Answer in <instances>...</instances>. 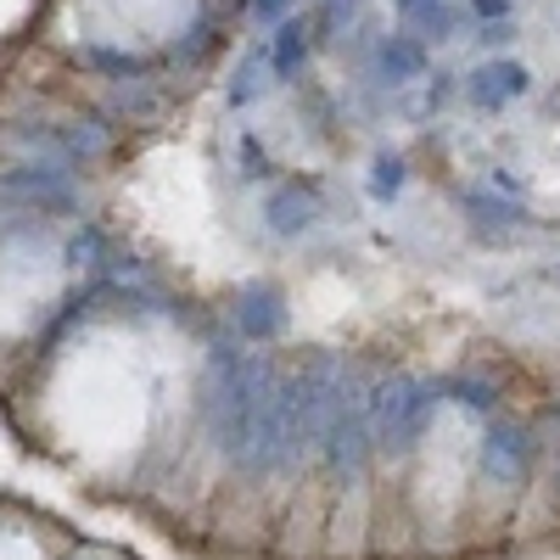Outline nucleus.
Segmentation results:
<instances>
[{
  "instance_id": "15",
  "label": "nucleus",
  "mask_w": 560,
  "mask_h": 560,
  "mask_svg": "<svg viewBox=\"0 0 560 560\" xmlns=\"http://www.w3.org/2000/svg\"><path fill=\"white\" fill-rule=\"evenodd\" d=\"M269 84H275V68H269V39H264L258 51L242 57V68H236V79H230L224 96H230V107H253Z\"/></svg>"
},
{
  "instance_id": "25",
  "label": "nucleus",
  "mask_w": 560,
  "mask_h": 560,
  "mask_svg": "<svg viewBox=\"0 0 560 560\" xmlns=\"http://www.w3.org/2000/svg\"><path fill=\"white\" fill-rule=\"evenodd\" d=\"M477 39H482V45H510V39H516V23H482Z\"/></svg>"
},
{
  "instance_id": "14",
  "label": "nucleus",
  "mask_w": 560,
  "mask_h": 560,
  "mask_svg": "<svg viewBox=\"0 0 560 560\" xmlns=\"http://www.w3.org/2000/svg\"><path fill=\"white\" fill-rule=\"evenodd\" d=\"M158 107H163V90H158V79L107 84V102H102V113H107L113 124H140V118H152Z\"/></svg>"
},
{
  "instance_id": "20",
  "label": "nucleus",
  "mask_w": 560,
  "mask_h": 560,
  "mask_svg": "<svg viewBox=\"0 0 560 560\" xmlns=\"http://www.w3.org/2000/svg\"><path fill=\"white\" fill-rule=\"evenodd\" d=\"M443 398H454L459 409H471V415H493V404H499V393L488 382H477V376H443Z\"/></svg>"
},
{
  "instance_id": "12",
  "label": "nucleus",
  "mask_w": 560,
  "mask_h": 560,
  "mask_svg": "<svg viewBox=\"0 0 560 560\" xmlns=\"http://www.w3.org/2000/svg\"><path fill=\"white\" fill-rule=\"evenodd\" d=\"M376 79L382 84H415V79H427V39H420V34H387L376 45Z\"/></svg>"
},
{
  "instance_id": "28",
  "label": "nucleus",
  "mask_w": 560,
  "mask_h": 560,
  "mask_svg": "<svg viewBox=\"0 0 560 560\" xmlns=\"http://www.w3.org/2000/svg\"><path fill=\"white\" fill-rule=\"evenodd\" d=\"M393 7H398V12H404V18H409V12H415V7H420V0H393Z\"/></svg>"
},
{
  "instance_id": "4",
  "label": "nucleus",
  "mask_w": 560,
  "mask_h": 560,
  "mask_svg": "<svg viewBox=\"0 0 560 560\" xmlns=\"http://www.w3.org/2000/svg\"><path fill=\"white\" fill-rule=\"evenodd\" d=\"M443 404V376H382L376 398H370V420H376V448L382 454H409L427 438L432 415Z\"/></svg>"
},
{
  "instance_id": "5",
  "label": "nucleus",
  "mask_w": 560,
  "mask_h": 560,
  "mask_svg": "<svg viewBox=\"0 0 560 560\" xmlns=\"http://www.w3.org/2000/svg\"><path fill=\"white\" fill-rule=\"evenodd\" d=\"M0 202H12L18 213H84V185L73 168L62 163H39V158H18L0 163Z\"/></svg>"
},
{
  "instance_id": "19",
  "label": "nucleus",
  "mask_w": 560,
  "mask_h": 560,
  "mask_svg": "<svg viewBox=\"0 0 560 560\" xmlns=\"http://www.w3.org/2000/svg\"><path fill=\"white\" fill-rule=\"evenodd\" d=\"M404 185H409V163H404L398 152H376V163H370V197L393 202Z\"/></svg>"
},
{
  "instance_id": "22",
  "label": "nucleus",
  "mask_w": 560,
  "mask_h": 560,
  "mask_svg": "<svg viewBox=\"0 0 560 560\" xmlns=\"http://www.w3.org/2000/svg\"><path fill=\"white\" fill-rule=\"evenodd\" d=\"M292 7H298V0H247V12H253L258 28H280L292 18Z\"/></svg>"
},
{
  "instance_id": "9",
  "label": "nucleus",
  "mask_w": 560,
  "mask_h": 560,
  "mask_svg": "<svg viewBox=\"0 0 560 560\" xmlns=\"http://www.w3.org/2000/svg\"><path fill=\"white\" fill-rule=\"evenodd\" d=\"M527 90H533V68L516 62V57H493L465 79V96H471L482 113H504L516 96H527Z\"/></svg>"
},
{
  "instance_id": "17",
  "label": "nucleus",
  "mask_w": 560,
  "mask_h": 560,
  "mask_svg": "<svg viewBox=\"0 0 560 560\" xmlns=\"http://www.w3.org/2000/svg\"><path fill=\"white\" fill-rule=\"evenodd\" d=\"M364 12V0H325V7L314 12V45H337Z\"/></svg>"
},
{
  "instance_id": "27",
  "label": "nucleus",
  "mask_w": 560,
  "mask_h": 560,
  "mask_svg": "<svg viewBox=\"0 0 560 560\" xmlns=\"http://www.w3.org/2000/svg\"><path fill=\"white\" fill-rule=\"evenodd\" d=\"M549 488H555V499H560V448H555V471H549Z\"/></svg>"
},
{
  "instance_id": "2",
  "label": "nucleus",
  "mask_w": 560,
  "mask_h": 560,
  "mask_svg": "<svg viewBox=\"0 0 560 560\" xmlns=\"http://www.w3.org/2000/svg\"><path fill=\"white\" fill-rule=\"evenodd\" d=\"M7 135L23 147V158L90 168L113 152L118 124L107 113H34V118H7Z\"/></svg>"
},
{
  "instance_id": "10",
  "label": "nucleus",
  "mask_w": 560,
  "mask_h": 560,
  "mask_svg": "<svg viewBox=\"0 0 560 560\" xmlns=\"http://www.w3.org/2000/svg\"><path fill=\"white\" fill-rule=\"evenodd\" d=\"M79 57H84V68H96L107 84H135V79L168 73V57H140V51H124V45H113V39H90Z\"/></svg>"
},
{
  "instance_id": "16",
  "label": "nucleus",
  "mask_w": 560,
  "mask_h": 560,
  "mask_svg": "<svg viewBox=\"0 0 560 560\" xmlns=\"http://www.w3.org/2000/svg\"><path fill=\"white\" fill-rule=\"evenodd\" d=\"M62 258H68L73 269H90V275H102V264L113 258V242H107V230H102L96 219H84V224L73 230V236H68Z\"/></svg>"
},
{
  "instance_id": "3",
  "label": "nucleus",
  "mask_w": 560,
  "mask_h": 560,
  "mask_svg": "<svg viewBox=\"0 0 560 560\" xmlns=\"http://www.w3.org/2000/svg\"><path fill=\"white\" fill-rule=\"evenodd\" d=\"M370 398H376V382L364 376V370L353 364V376L337 398V415H331V427H325L319 438V471L331 477V482H364L370 471V454H376V420H370Z\"/></svg>"
},
{
  "instance_id": "13",
  "label": "nucleus",
  "mask_w": 560,
  "mask_h": 560,
  "mask_svg": "<svg viewBox=\"0 0 560 560\" xmlns=\"http://www.w3.org/2000/svg\"><path fill=\"white\" fill-rule=\"evenodd\" d=\"M459 208L471 213V224H482V230H522L527 224V202L499 197L493 185H471V191L459 197Z\"/></svg>"
},
{
  "instance_id": "8",
  "label": "nucleus",
  "mask_w": 560,
  "mask_h": 560,
  "mask_svg": "<svg viewBox=\"0 0 560 560\" xmlns=\"http://www.w3.org/2000/svg\"><path fill=\"white\" fill-rule=\"evenodd\" d=\"M287 325H292V308H287V298H280L275 287H242V298H236V331H242V342L269 348V342L287 337Z\"/></svg>"
},
{
  "instance_id": "11",
  "label": "nucleus",
  "mask_w": 560,
  "mask_h": 560,
  "mask_svg": "<svg viewBox=\"0 0 560 560\" xmlns=\"http://www.w3.org/2000/svg\"><path fill=\"white\" fill-rule=\"evenodd\" d=\"M314 57V18H287L275 34H269V68H275V84H298L303 68Z\"/></svg>"
},
{
  "instance_id": "18",
  "label": "nucleus",
  "mask_w": 560,
  "mask_h": 560,
  "mask_svg": "<svg viewBox=\"0 0 560 560\" xmlns=\"http://www.w3.org/2000/svg\"><path fill=\"white\" fill-rule=\"evenodd\" d=\"M208 45H213V18L202 12V18L191 23V28H185V34H179V39L168 45L163 57H168V68H197V62H202V51H208Z\"/></svg>"
},
{
  "instance_id": "21",
  "label": "nucleus",
  "mask_w": 560,
  "mask_h": 560,
  "mask_svg": "<svg viewBox=\"0 0 560 560\" xmlns=\"http://www.w3.org/2000/svg\"><path fill=\"white\" fill-rule=\"evenodd\" d=\"M242 174H247V179H269V174H275L269 147H264L258 135H242Z\"/></svg>"
},
{
  "instance_id": "6",
  "label": "nucleus",
  "mask_w": 560,
  "mask_h": 560,
  "mask_svg": "<svg viewBox=\"0 0 560 560\" xmlns=\"http://www.w3.org/2000/svg\"><path fill=\"white\" fill-rule=\"evenodd\" d=\"M533 454H538V432L527 427V420H488V427H482L477 471H482L488 488L510 493V488H522V482H527Z\"/></svg>"
},
{
  "instance_id": "26",
  "label": "nucleus",
  "mask_w": 560,
  "mask_h": 560,
  "mask_svg": "<svg viewBox=\"0 0 560 560\" xmlns=\"http://www.w3.org/2000/svg\"><path fill=\"white\" fill-rule=\"evenodd\" d=\"M448 96H454V73H438V79H432V90H427V102H432V107H443Z\"/></svg>"
},
{
  "instance_id": "23",
  "label": "nucleus",
  "mask_w": 560,
  "mask_h": 560,
  "mask_svg": "<svg viewBox=\"0 0 560 560\" xmlns=\"http://www.w3.org/2000/svg\"><path fill=\"white\" fill-rule=\"evenodd\" d=\"M533 432H538V443L560 448V398H549V404H544V415L533 420Z\"/></svg>"
},
{
  "instance_id": "7",
  "label": "nucleus",
  "mask_w": 560,
  "mask_h": 560,
  "mask_svg": "<svg viewBox=\"0 0 560 560\" xmlns=\"http://www.w3.org/2000/svg\"><path fill=\"white\" fill-rule=\"evenodd\" d=\"M319 213H325V202H319L314 179H287V185H275V191L264 197V224L275 230L280 242L308 236V230L319 224Z\"/></svg>"
},
{
  "instance_id": "24",
  "label": "nucleus",
  "mask_w": 560,
  "mask_h": 560,
  "mask_svg": "<svg viewBox=\"0 0 560 560\" xmlns=\"http://www.w3.org/2000/svg\"><path fill=\"white\" fill-rule=\"evenodd\" d=\"M477 23H510V0H471Z\"/></svg>"
},
{
  "instance_id": "1",
  "label": "nucleus",
  "mask_w": 560,
  "mask_h": 560,
  "mask_svg": "<svg viewBox=\"0 0 560 560\" xmlns=\"http://www.w3.org/2000/svg\"><path fill=\"white\" fill-rule=\"evenodd\" d=\"M280 382V364L264 348H236V342H213L208 348V387H202V420H208V438L219 448V459L230 471H242L253 438H258V420L275 398Z\"/></svg>"
}]
</instances>
